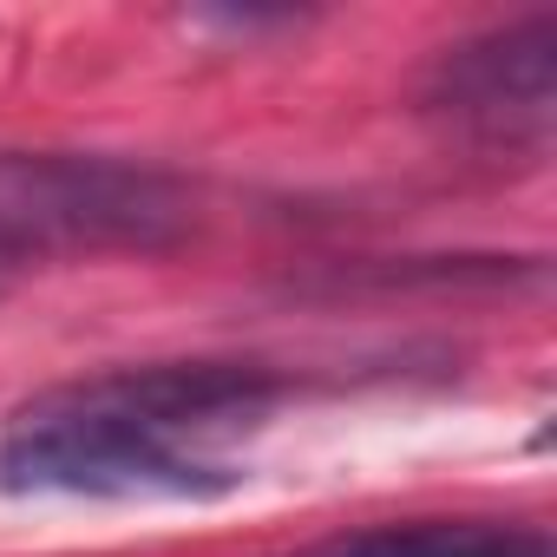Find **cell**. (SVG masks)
Returning <instances> with one entry per match:
<instances>
[{
    "label": "cell",
    "instance_id": "1",
    "mask_svg": "<svg viewBox=\"0 0 557 557\" xmlns=\"http://www.w3.org/2000/svg\"><path fill=\"white\" fill-rule=\"evenodd\" d=\"M283 407L262 361H138L60 381L0 426V492L21 498H223L243 446Z\"/></svg>",
    "mask_w": 557,
    "mask_h": 557
},
{
    "label": "cell",
    "instance_id": "2",
    "mask_svg": "<svg viewBox=\"0 0 557 557\" xmlns=\"http://www.w3.org/2000/svg\"><path fill=\"white\" fill-rule=\"evenodd\" d=\"M190 230V190L151 164L79 151H0V249H171Z\"/></svg>",
    "mask_w": 557,
    "mask_h": 557
},
{
    "label": "cell",
    "instance_id": "3",
    "mask_svg": "<svg viewBox=\"0 0 557 557\" xmlns=\"http://www.w3.org/2000/svg\"><path fill=\"white\" fill-rule=\"evenodd\" d=\"M420 112L485 158H544L557 132V14H518L472 40H453L426 79Z\"/></svg>",
    "mask_w": 557,
    "mask_h": 557
},
{
    "label": "cell",
    "instance_id": "4",
    "mask_svg": "<svg viewBox=\"0 0 557 557\" xmlns=\"http://www.w3.org/2000/svg\"><path fill=\"white\" fill-rule=\"evenodd\" d=\"M289 557H550V537L524 518H400L322 537Z\"/></svg>",
    "mask_w": 557,
    "mask_h": 557
},
{
    "label": "cell",
    "instance_id": "5",
    "mask_svg": "<svg viewBox=\"0 0 557 557\" xmlns=\"http://www.w3.org/2000/svg\"><path fill=\"white\" fill-rule=\"evenodd\" d=\"M14 269H21V256H8V249H0V296L14 289Z\"/></svg>",
    "mask_w": 557,
    "mask_h": 557
}]
</instances>
